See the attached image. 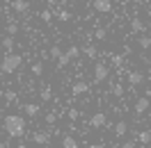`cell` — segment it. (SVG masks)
Wrapping results in <instances>:
<instances>
[{
  "instance_id": "obj_1",
  "label": "cell",
  "mask_w": 151,
  "mask_h": 148,
  "mask_svg": "<svg viewBox=\"0 0 151 148\" xmlns=\"http://www.w3.org/2000/svg\"><path fill=\"white\" fill-rule=\"evenodd\" d=\"M2 125H5V132L14 139H21L25 134V119L21 114H7L5 121H2Z\"/></svg>"
},
{
  "instance_id": "obj_2",
  "label": "cell",
  "mask_w": 151,
  "mask_h": 148,
  "mask_svg": "<svg viewBox=\"0 0 151 148\" xmlns=\"http://www.w3.org/2000/svg\"><path fill=\"white\" fill-rule=\"evenodd\" d=\"M23 64V57L16 55V53H9V55L2 57V62H0V71L2 73H16Z\"/></svg>"
},
{
  "instance_id": "obj_3",
  "label": "cell",
  "mask_w": 151,
  "mask_h": 148,
  "mask_svg": "<svg viewBox=\"0 0 151 148\" xmlns=\"http://www.w3.org/2000/svg\"><path fill=\"white\" fill-rule=\"evenodd\" d=\"M108 75H110V68L103 64V62H96L94 64V82H105L108 80Z\"/></svg>"
},
{
  "instance_id": "obj_4",
  "label": "cell",
  "mask_w": 151,
  "mask_h": 148,
  "mask_svg": "<svg viewBox=\"0 0 151 148\" xmlns=\"http://www.w3.org/2000/svg\"><path fill=\"white\" fill-rule=\"evenodd\" d=\"M89 125L92 128H103V125H108V116H105L103 112H96V114H92V119H89Z\"/></svg>"
},
{
  "instance_id": "obj_5",
  "label": "cell",
  "mask_w": 151,
  "mask_h": 148,
  "mask_svg": "<svg viewBox=\"0 0 151 148\" xmlns=\"http://www.w3.org/2000/svg\"><path fill=\"white\" fill-rule=\"evenodd\" d=\"M128 84L131 87H140L142 82H144V73H140V71H128Z\"/></svg>"
},
{
  "instance_id": "obj_6",
  "label": "cell",
  "mask_w": 151,
  "mask_h": 148,
  "mask_svg": "<svg viewBox=\"0 0 151 148\" xmlns=\"http://www.w3.org/2000/svg\"><path fill=\"white\" fill-rule=\"evenodd\" d=\"M94 9L99 14H108V11H112V2L110 0H94Z\"/></svg>"
},
{
  "instance_id": "obj_7",
  "label": "cell",
  "mask_w": 151,
  "mask_h": 148,
  "mask_svg": "<svg viewBox=\"0 0 151 148\" xmlns=\"http://www.w3.org/2000/svg\"><path fill=\"white\" fill-rule=\"evenodd\" d=\"M87 91H89V84L83 82V80H80V82H76L73 87H71V93H73V96H85Z\"/></svg>"
},
{
  "instance_id": "obj_8",
  "label": "cell",
  "mask_w": 151,
  "mask_h": 148,
  "mask_svg": "<svg viewBox=\"0 0 151 148\" xmlns=\"http://www.w3.org/2000/svg\"><path fill=\"white\" fill-rule=\"evenodd\" d=\"M48 132H44V130H37V132H35V134H32V141H35V144H39V146H46L48 144Z\"/></svg>"
},
{
  "instance_id": "obj_9",
  "label": "cell",
  "mask_w": 151,
  "mask_h": 148,
  "mask_svg": "<svg viewBox=\"0 0 151 148\" xmlns=\"http://www.w3.org/2000/svg\"><path fill=\"white\" fill-rule=\"evenodd\" d=\"M149 107H151L149 98H137V100H135V114H144Z\"/></svg>"
},
{
  "instance_id": "obj_10",
  "label": "cell",
  "mask_w": 151,
  "mask_h": 148,
  "mask_svg": "<svg viewBox=\"0 0 151 148\" xmlns=\"http://www.w3.org/2000/svg\"><path fill=\"white\" fill-rule=\"evenodd\" d=\"M28 0H14V2H12V9L14 11H19V14H23V11H28Z\"/></svg>"
},
{
  "instance_id": "obj_11",
  "label": "cell",
  "mask_w": 151,
  "mask_h": 148,
  "mask_svg": "<svg viewBox=\"0 0 151 148\" xmlns=\"http://www.w3.org/2000/svg\"><path fill=\"white\" fill-rule=\"evenodd\" d=\"M80 55L89 57V59H96V57H99V50H96V46H85V48H80Z\"/></svg>"
},
{
  "instance_id": "obj_12",
  "label": "cell",
  "mask_w": 151,
  "mask_h": 148,
  "mask_svg": "<svg viewBox=\"0 0 151 148\" xmlns=\"http://www.w3.org/2000/svg\"><path fill=\"white\" fill-rule=\"evenodd\" d=\"M126 132H128V123H126V121H119V123L114 125V134H117V137H124Z\"/></svg>"
},
{
  "instance_id": "obj_13",
  "label": "cell",
  "mask_w": 151,
  "mask_h": 148,
  "mask_svg": "<svg viewBox=\"0 0 151 148\" xmlns=\"http://www.w3.org/2000/svg\"><path fill=\"white\" fill-rule=\"evenodd\" d=\"M62 148H78V141H76L71 134H64V137H62Z\"/></svg>"
},
{
  "instance_id": "obj_14",
  "label": "cell",
  "mask_w": 151,
  "mask_h": 148,
  "mask_svg": "<svg viewBox=\"0 0 151 148\" xmlns=\"http://www.w3.org/2000/svg\"><path fill=\"white\" fill-rule=\"evenodd\" d=\"M23 110H25V114L32 119V116H37V114H39V105H37V102H28Z\"/></svg>"
},
{
  "instance_id": "obj_15",
  "label": "cell",
  "mask_w": 151,
  "mask_h": 148,
  "mask_svg": "<svg viewBox=\"0 0 151 148\" xmlns=\"http://www.w3.org/2000/svg\"><path fill=\"white\" fill-rule=\"evenodd\" d=\"M137 46L144 48V50H147V48H151V37H147V34H140V37H137Z\"/></svg>"
},
{
  "instance_id": "obj_16",
  "label": "cell",
  "mask_w": 151,
  "mask_h": 148,
  "mask_svg": "<svg viewBox=\"0 0 151 148\" xmlns=\"http://www.w3.org/2000/svg\"><path fill=\"white\" fill-rule=\"evenodd\" d=\"M62 55H64V53H62L60 46H50V50H48V57H50V59H60Z\"/></svg>"
},
{
  "instance_id": "obj_17",
  "label": "cell",
  "mask_w": 151,
  "mask_h": 148,
  "mask_svg": "<svg viewBox=\"0 0 151 148\" xmlns=\"http://www.w3.org/2000/svg\"><path fill=\"white\" fill-rule=\"evenodd\" d=\"M39 96H41V100H44V102H48L50 98H53V89H50V87L46 84V87H44V89L39 91Z\"/></svg>"
},
{
  "instance_id": "obj_18",
  "label": "cell",
  "mask_w": 151,
  "mask_h": 148,
  "mask_svg": "<svg viewBox=\"0 0 151 148\" xmlns=\"http://www.w3.org/2000/svg\"><path fill=\"white\" fill-rule=\"evenodd\" d=\"M64 55L69 57V59H76V57H80V48H78V46H69Z\"/></svg>"
},
{
  "instance_id": "obj_19",
  "label": "cell",
  "mask_w": 151,
  "mask_h": 148,
  "mask_svg": "<svg viewBox=\"0 0 151 148\" xmlns=\"http://www.w3.org/2000/svg\"><path fill=\"white\" fill-rule=\"evenodd\" d=\"M16 34H19V23L9 21L7 23V37H16Z\"/></svg>"
},
{
  "instance_id": "obj_20",
  "label": "cell",
  "mask_w": 151,
  "mask_h": 148,
  "mask_svg": "<svg viewBox=\"0 0 151 148\" xmlns=\"http://www.w3.org/2000/svg\"><path fill=\"white\" fill-rule=\"evenodd\" d=\"M30 73H32V75H37V78H39V75L44 73V64H41V62H35V64L30 66Z\"/></svg>"
},
{
  "instance_id": "obj_21",
  "label": "cell",
  "mask_w": 151,
  "mask_h": 148,
  "mask_svg": "<svg viewBox=\"0 0 151 148\" xmlns=\"http://www.w3.org/2000/svg\"><path fill=\"white\" fill-rule=\"evenodd\" d=\"M137 141L140 144H151V132L149 130H142L140 134H137Z\"/></svg>"
},
{
  "instance_id": "obj_22",
  "label": "cell",
  "mask_w": 151,
  "mask_h": 148,
  "mask_svg": "<svg viewBox=\"0 0 151 148\" xmlns=\"http://www.w3.org/2000/svg\"><path fill=\"white\" fill-rule=\"evenodd\" d=\"M2 48L7 50V55L12 53V48H14V37H5L2 39Z\"/></svg>"
},
{
  "instance_id": "obj_23",
  "label": "cell",
  "mask_w": 151,
  "mask_h": 148,
  "mask_svg": "<svg viewBox=\"0 0 151 148\" xmlns=\"http://www.w3.org/2000/svg\"><path fill=\"white\" fill-rule=\"evenodd\" d=\"M131 28H133V32H144V23H142L140 18H133L131 21Z\"/></svg>"
},
{
  "instance_id": "obj_24",
  "label": "cell",
  "mask_w": 151,
  "mask_h": 148,
  "mask_svg": "<svg viewBox=\"0 0 151 148\" xmlns=\"http://www.w3.org/2000/svg\"><path fill=\"white\" fill-rule=\"evenodd\" d=\"M16 100H19L16 91H7V93H5V102H7V105H12V102H16Z\"/></svg>"
},
{
  "instance_id": "obj_25",
  "label": "cell",
  "mask_w": 151,
  "mask_h": 148,
  "mask_svg": "<svg viewBox=\"0 0 151 148\" xmlns=\"http://www.w3.org/2000/svg\"><path fill=\"white\" fill-rule=\"evenodd\" d=\"M57 18L62 21V23H69V21H71V11L62 9V11H60V14H57Z\"/></svg>"
},
{
  "instance_id": "obj_26",
  "label": "cell",
  "mask_w": 151,
  "mask_h": 148,
  "mask_svg": "<svg viewBox=\"0 0 151 148\" xmlns=\"http://www.w3.org/2000/svg\"><path fill=\"white\" fill-rule=\"evenodd\" d=\"M39 18H41V21H46V23H50V21H53V11L44 9V11H41V14H39Z\"/></svg>"
},
{
  "instance_id": "obj_27",
  "label": "cell",
  "mask_w": 151,
  "mask_h": 148,
  "mask_svg": "<svg viewBox=\"0 0 151 148\" xmlns=\"http://www.w3.org/2000/svg\"><path fill=\"white\" fill-rule=\"evenodd\" d=\"M66 116H69V119H71V121H78V119H80V112H78V110H73V107H71V110L66 112Z\"/></svg>"
},
{
  "instance_id": "obj_28",
  "label": "cell",
  "mask_w": 151,
  "mask_h": 148,
  "mask_svg": "<svg viewBox=\"0 0 151 148\" xmlns=\"http://www.w3.org/2000/svg\"><path fill=\"white\" fill-rule=\"evenodd\" d=\"M55 121H57V114H55V112H48V114H46V123H48V125H53Z\"/></svg>"
},
{
  "instance_id": "obj_29",
  "label": "cell",
  "mask_w": 151,
  "mask_h": 148,
  "mask_svg": "<svg viewBox=\"0 0 151 148\" xmlns=\"http://www.w3.org/2000/svg\"><path fill=\"white\" fill-rule=\"evenodd\" d=\"M96 39H101V41L108 39V30H105V28H99V30H96Z\"/></svg>"
},
{
  "instance_id": "obj_30",
  "label": "cell",
  "mask_w": 151,
  "mask_h": 148,
  "mask_svg": "<svg viewBox=\"0 0 151 148\" xmlns=\"http://www.w3.org/2000/svg\"><path fill=\"white\" fill-rule=\"evenodd\" d=\"M69 62H71V59H69V57H66V55H62V57H60V59H57V66H60V68H64V66L69 64Z\"/></svg>"
},
{
  "instance_id": "obj_31",
  "label": "cell",
  "mask_w": 151,
  "mask_h": 148,
  "mask_svg": "<svg viewBox=\"0 0 151 148\" xmlns=\"http://www.w3.org/2000/svg\"><path fill=\"white\" fill-rule=\"evenodd\" d=\"M112 64L114 66H122L124 64V55H112Z\"/></svg>"
},
{
  "instance_id": "obj_32",
  "label": "cell",
  "mask_w": 151,
  "mask_h": 148,
  "mask_svg": "<svg viewBox=\"0 0 151 148\" xmlns=\"http://www.w3.org/2000/svg\"><path fill=\"white\" fill-rule=\"evenodd\" d=\"M112 93H114V96H122V93H124V87H122V84H114V87H112Z\"/></svg>"
},
{
  "instance_id": "obj_33",
  "label": "cell",
  "mask_w": 151,
  "mask_h": 148,
  "mask_svg": "<svg viewBox=\"0 0 151 148\" xmlns=\"http://www.w3.org/2000/svg\"><path fill=\"white\" fill-rule=\"evenodd\" d=\"M122 148H135V144H133V141H126V144H124Z\"/></svg>"
},
{
  "instance_id": "obj_34",
  "label": "cell",
  "mask_w": 151,
  "mask_h": 148,
  "mask_svg": "<svg viewBox=\"0 0 151 148\" xmlns=\"http://www.w3.org/2000/svg\"><path fill=\"white\" fill-rule=\"evenodd\" d=\"M89 148H105V144H92Z\"/></svg>"
},
{
  "instance_id": "obj_35",
  "label": "cell",
  "mask_w": 151,
  "mask_h": 148,
  "mask_svg": "<svg viewBox=\"0 0 151 148\" xmlns=\"http://www.w3.org/2000/svg\"><path fill=\"white\" fill-rule=\"evenodd\" d=\"M57 2H62V5H66V2H69V0H57Z\"/></svg>"
},
{
  "instance_id": "obj_36",
  "label": "cell",
  "mask_w": 151,
  "mask_h": 148,
  "mask_svg": "<svg viewBox=\"0 0 151 148\" xmlns=\"http://www.w3.org/2000/svg\"><path fill=\"white\" fill-rule=\"evenodd\" d=\"M0 148H7V144H0Z\"/></svg>"
},
{
  "instance_id": "obj_37",
  "label": "cell",
  "mask_w": 151,
  "mask_h": 148,
  "mask_svg": "<svg viewBox=\"0 0 151 148\" xmlns=\"http://www.w3.org/2000/svg\"><path fill=\"white\" fill-rule=\"evenodd\" d=\"M131 2H142V0H131Z\"/></svg>"
},
{
  "instance_id": "obj_38",
  "label": "cell",
  "mask_w": 151,
  "mask_h": 148,
  "mask_svg": "<svg viewBox=\"0 0 151 148\" xmlns=\"http://www.w3.org/2000/svg\"><path fill=\"white\" fill-rule=\"evenodd\" d=\"M149 28H151V21H149Z\"/></svg>"
},
{
  "instance_id": "obj_39",
  "label": "cell",
  "mask_w": 151,
  "mask_h": 148,
  "mask_svg": "<svg viewBox=\"0 0 151 148\" xmlns=\"http://www.w3.org/2000/svg\"><path fill=\"white\" fill-rule=\"evenodd\" d=\"M149 11H151V5H149Z\"/></svg>"
}]
</instances>
